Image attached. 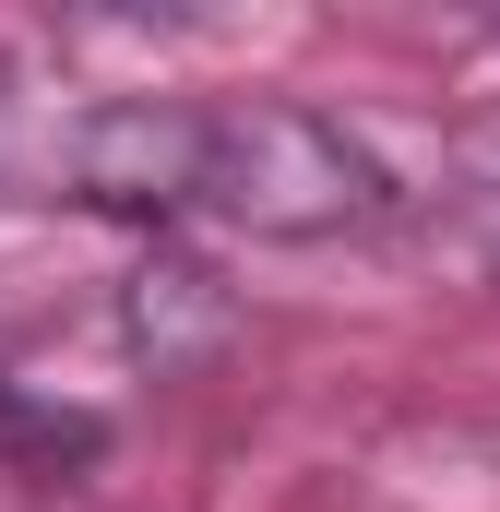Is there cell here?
Segmentation results:
<instances>
[{
    "mask_svg": "<svg viewBox=\"0 0 500 512\" xmlns=\"http://www.w3.org/2000/svg\"><path fill=\"white\" fill-rule=\"evenodd\" d=\"M393 203H405V179L334 108H298V96L191 108L179 215H215V227H250V239H346V227H381Z\"/></svg>",
    "mask_w": 500,
    "mask_h": 512,
    "instance_id": "1",
    "label": "cell"
},
{
    "mask_svg": "<svg viewBox=\"0 0 500 512\" xmlns=\"http://www.w3.org/2000/svg\"><path fill=\"white\" fill-rule=\"evenodd\" d=\"M12 429H36V417H24V393H12V382H0V441H12Z\"/></svg>",
    "mask_w": 500,
    "mask_h": 512,
    "instance_id": "2",
    "label": "cell"
}]
</instances>
